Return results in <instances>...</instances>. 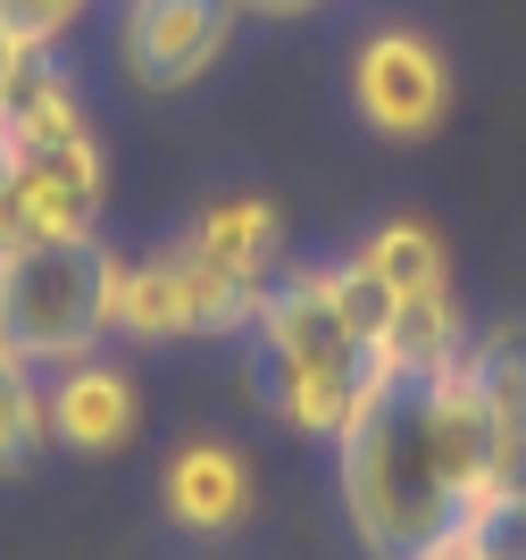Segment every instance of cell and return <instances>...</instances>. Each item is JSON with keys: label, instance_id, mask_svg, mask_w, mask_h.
<instances>
[{"label": "cell", "instance_id": "1", "mask_svg": "<svg viewBox=\"0 0 526 560\" xmlns=\"http://www.w3.org/2000/svg\"><path fill=\"white\" fill-rule=\"evenodd\" d=\"M335 486H343V518L367 544V560H418L443 536H459V518L484 493H502L493 419H484L468 369L452 360L443 376L385 385L335 435Z\"/></svg>", "mask_w": 526, "mask_h": 560}, {"label": "cell", "instance_id": "2", "mask_svg": "<svg viewBox=\"0 0 526 560\" xmlns=\"http://www.w3.org/2000/svg\"><path fill=\"white\" fill-rule=\"evenodd\" d=\"M252 376L268 410L309 444H335L393 376L376 369V343L351 327L343 293H335V259L284 268L252 310Z\"/></svg>", "mask_w": 526, "mask_h": 560}, {"label": "cell", "instance_id": "3", "mask_svg": "<svg viewBox=\"0 0 526 560\" xmlns=\"http://www.w3.org/2000/svg\"><path fill=\"white\" fill-rule=\"evenodd\" d=\"M117 252L92 243H9L0 252V369L50 376L109 343Z\"/></svg>", "mask_w": 526, "mask_h": 560}, {"label": "cell", "instance_id": "4", "mask_svg": "<svg viewBox=\"0 0 526 560\" xmlns=\"http://www.w3.org/2000/svg\"><path fill=\"white\" fill-rule=\"evenodd\" d=\"M252 310H259L252 284H226L184 243L117 252L109 335H126V343H218V335H252Z\"/></svg>", "mask_w": 526, "mask_h": 560}, {"label": "cell", "instance_id": "5", "mask_svg": "<svg viewBox=\"0 0 526 560\" xmlns=\"http://www.w3.org/2000/svg\"><path fill=\"white\" fill-rule=\"evenodd\" d=\"M351 117L385 142H426L452 117V59L418 25H376L351 43Z\"/></svg>", "mask_w": 526, "mask_h": 560}, {"label": "cell", "instance_id": "6", "mask_svg": "<svg viewBox=\"0 0 526 560\" xmlns=\"http://www.w3.org/2000/svg\"><path fill=\"white\" fill-rule=\"evenodd\" d=\"M109 201V160L101 142H50L0 160V252L9 243H92Z\"/></svg>", "mask_w": 526, "mask_h": 560}, {"label": "cell", "instance_id": "7", "mask_svg": "<svg viewBox=\"0 0 526 560\" xmlns=\"http://www.w3.org/2000/svg\"><path fill=\"white\" fill-rule=\"evenodd\" d=\"M234 0H117V68L142 93H192L234 43Z\"/></svg>", "mask_w": 526, "mask_h": 560}, {"label": "cell", "instance_id": "8", "mask_svg": "<svg viewBox=\"0 0 526 560\" xmlns=\"http://www.w3.org/2000/svg\"><path fill=\"white\" fill-rule=\"evenodd\" d=\"M252 452L226 444V435H184L176 452L160 460V511L167 527H184V536H234L243 518H252Z\"/></svg>", "mask_w": 526, "mask_h": 560}, {"label": "cell", "instance_id": "9", "mask_svg": "<svg viewBox=\"0 0 526 560\" xmlns=\"http://www.w3.org/2000/svg\"><path fill=\"white\" fill-rule=\"evenodd\" d=\"M43 410H50V444L59 452H126L142 427V385L135 369H117L109 351H92V360H68V369L43 376Z\"/></svg>", "mask_w": 526, "mask_h": 560}, {"label": "cell", "instance_id": "10", "mask_svg": "<svg viewBox=\"0 0 526 560\" xmlns=\"http://www.w3.org/2000/svg\"><path fill=\"white\" fill-rule=\"evenodd\" d=\"M176 243L201 268H218L226 284H252V293H268L284 277V210L268 192H209L201 210L184 218Z\"/></svg>", "mask_w": 526, "mask_h": 560}, {"label": "cell", "instance_id": "11", "mask_svg": "<svg viewBox=\"0 0 526 560\" xmlns=\"http://www.w3.org/2000/svg\"><path fill=\"white\" fill-rule=\"evenodd\" d=\"M459 369H468L484 419H493V477H502V493H526V318L468 327Z\"/></svg>", "mask_w": 526, "mask_h": 560}, {"label": "cell", "instance_id": "12", "mask_svg": "<svg viewBox=\"0 0 526 560\" xmlns=\"http://www.w3.org/2000/svg\"><path fill=\"white\" fill-rule=\"evenodd\" d=\"M468 351V318H459V284L452 293H401L376 335V369L393 385H418V376H443Z\"/></svg>", "mask_w": 526, "mask_h": 560}, {"label": "cell", "instance_id": "13", "mask_svg": "<svg viewBox=\"0 0 526 560\" xmlns=\"http://www.w3.org/2000/svg\"><path fill=\"white\" fill-rule=\"evenodd\" d=\"M351 259L385 284L393 302H401V293H452V243H443L426 218H376V226L351 243Z\"/></svg>", "mask_w": 526, "mask_h": 560}, {"label": "cell", "instance_id": "14", "mask_svg": "<svg viewBox=\"0 0 526 560\" xmlns=\"http://www.w3.org/2000/svg\"><path fill=\"white\" fill-rule=\"evenodd\" d=\"M50 444V410H43V376L0 369V477L34 468V452Z\"/></svg>", "mask_w": 526, "mask_h": 560}, {"label": "cell", "instance_id": "15", "mask_svg": "<svg viewBox=\"0 0 526 560\" xmlns=\"http://www.w3.org/2000/svg\"><path fill=\"white\" fill-rule=\"evenodd\" d=\"M84 18H92V0H0V43L17 59H50Z\"/></svg>", "mask_w": 526, "mask_h": 560}, {"label": "cell", "instance_id": "16", "mask_svg": "<svg viewBox=\"0 0 526 560\" xmlns=\"http://www.w3.org/2000/svg\"><path fill=\"white\" fill-rule=\"evenodd\" d=\"M459 536L484 560H526V493H484L477 511L459 518Z\"/></svg>", "mask_w": 526, "mask_h": 560}, {"label": "cell", "instance_id": "17", "mask_svg": "<svg viewBox=\"0 0 526 560\" xmlns=\"http://www.w3.org/2000/svg\"><path fill=\"white\" fill-rule=\"evenodd\" d=\"M326 0H234V18H268V25H284V18H318Z\"/></svg>", "mask_w": 526, "mask_h": 560}, {"label": "cell", "instance_id": "18", "mask_svg": "<svg viewBox=\"0 0 526 560\" xmlns=\"http://www.w3.org/2000/svg\"><path fill=\"white\" fill-rule=\"evenodd\" d=\"M418 560H484V552H468V536H443L435 552H418Z\"/></svg>", "mask_w": 526, "mask_h": 560}]
</instances>
